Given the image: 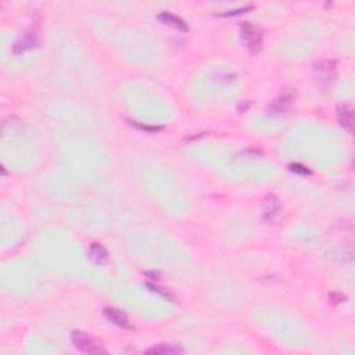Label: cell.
<instances>
[{"instance_id":"cell-1","label":"cell","mask_w":355,"mask_h":355,"mask_svg":"<svg viewBox=\"0 0 355 355\" xmlns=\"http://www.w3.org/2000/svg\"><path fill=\"white\" fill-rule=\"evenodd\" d=\"M71 341H72L75 348H78L79 351L85 353V354H102V353H106L96 340H93L90 336H88L86 333L81 332V330H74V332L71 333Z\"/></svg>"},{"instance_id":"cell-2","label":"cell","mask_w":355,"mask_h":355,"mask_svg":"<svg viewBox=\"0 0 355 355\" xmlns=\"http://www.w3.org/2000/svg\"><path fill=\"white\" fill-rule=\"evenodd\" d=\"M242 39L250 53L255 54L259 52L262 44V31L250 22H244L242 24Z\"/></svg>"},{"instance_id":"cell-3","label":"cell","mask_w":355,"mask_h":355,"mask_svg":"<svg viewBox=\"0 0 355 355\" xmlns=\"http://www.w3.org/2000/svg\"><path fill=\"white\" fill-rule=\"evenodd\" d=\"M35 46H37V34L35 31H27V32H24L21 36L18 37V40L14 43L13 52L15 54H18V53L30 50L32 47H35Z\"/></svg>"},{"instance_id":"cell-4","label":"cell","mask_w":355,"mask_h":355,"mask_svg":"<svg viewBox=\"0 0 355 355\" xmlns=\"http://www.w3.org/2000/svg\"><path fill=\"white\" fill-rule=\"evenodd\" d=\"M104 315H106V318L108 319L111 323H114V325L119 326V327H122V329H128V330H132L133 329V326L129 323V320H128V318L125 317V314L121 312L119 310H115V308H106V310H104Z\"/></svg>"},{"instance_id":"cell-5","label":"cell","mask_w":355,"mask_h":355,"mask_svg":"<svg viewBox=\"0 0 355 355\" xmlns=\"http://www.w3.org/2000/svg\"><path fill=\"white\" fill-rule=\"evenodd\" d=\"M337 115H339V122L341 126H344L347 131L353 132L354 128V112L347 106H340L337 108Z\"/></svg>"},{"instance_id":"cell-6","label":"cell","mask_w":355,"mask_h":355,"mask_svg":"<svg viewBox=\"0 0 355 355\" xmlns=\"http://www.w3.org/2000/svg\"><path fill=\"white\" fill-rule=\"evenodd\" d=\"M158 20L163 21L164 24H168V25H172L174 28H178V30L183 31V32H187L189 31V27L182 18H179L178 15L172 14V13H167L164 11L161 14H158Z\"/></svg>"},{"instance_id":"cell-7","label":"cell","mask_w":355,"mask_h":355,"mask_svg":"<svg viewBox=\"0 0 355 355\" xmlns=\"http://www.w3.org/2000/svg\"><path fill=\"white\" fill-rule=\"evenodd\" d=\"M88 255L89 258L92 259L93 262H96V264H103L104 261L107 259V251H106V248H104L102 244L99 243L90 244Z\"/></svg>"},{"instance_id":"cell-8","label":"cell","mask_w":355,"mask_h":355,"mask_svg":"<svg viewBox=\"0 0 355 355\" xmlns=\"http://www.w3.org/2000/svg\"><path fill=\"white\" fill-rule=\"evenodd\" d=\"M279 213V201L269 196L268 199H265V210H264V218L268 221H274L275 218L278 216Z\"/></svg>"},{"instance_id":"cell-9","label":"cell","mask_w":355,"mask_h":355,"mask_svg":"<svg viewBox=\"0 0 355 355\" xmlns=\"http://www.w3.org/2000/svg\"><path fill=\"white\" fill-rule=\"evenodd\" d=\"M290 104H291V96L290 95H284V96L279 97V100H276L271 110L275 114H281V112H286L290 108Z\"/></svg>"},{"instance_id":"cell-10","label":"cell","mask_w":355,"mask_h":355,"mask_svg":"<svg viewBox=\"0 0 355 355\" xmlns=\"http://www.w3.org/2000/svg\"><path fill=\"white\" fill-rule=\"evenodd\" d=\"M178 353H182V350L178 347H174V346H165V344H160L158 347L147 350V354H155V355L178 354Z\"/></svg>"},{"instance_id":"cell-11","label":"cell","mask_w":355,"mask_h":355,"mask_svg":"<svg viewBox=\"0 0 355 355\" xmlns=\"http://www.w3.org/2000/svg\"><path fill=\"white\" fill-rule=\"evenodd\" d=\"M129 122H131V125L135 126V128H138V129H141V131H146V132H158V131L163 129V126L143 125V124L138 122V121H129Z\"/></svg>"},{"instance_id":"cell-12","label":"cell","mask_w":355,"mask_h":355,"mask_svg":"<svg viewBox=\"0 0 355 355\" xmlns=\"http://www.w3.org/2000/svg\"><path fill=\"white\" fill-rule=\"evenodd\" d=\"M290 170L293 171V172H296V174H300V175H311L312 172H311L307 167H304L303 164H298V163H293L290 164V167H288Z\"/></svg>"},{"instance_id":"cell-13","label":"cell","mask_w":355,"mask_h":355,"mask_svg":"<svg viewBox=\"0 0 355 355\" xmlns=\"http://www.w3.org/2000/svg\"><path fill=\"white\" fill-rule=\"evenodd\" d=\"M251 8V6H246V7H240V8H237V10H230V11H228V13H223V17H226V15H235V14H240V13H246L247 10H250Z\"/></svg>"}]
</instances>
